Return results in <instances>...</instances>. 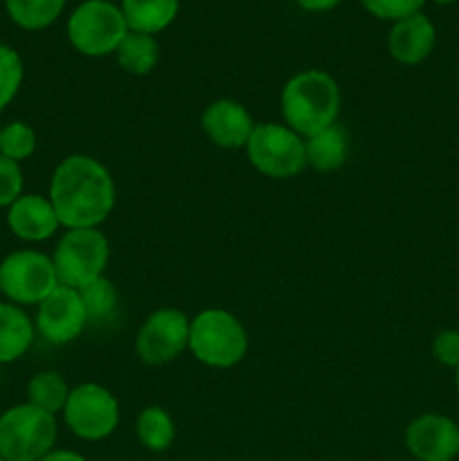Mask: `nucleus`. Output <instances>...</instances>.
Returning a JSON list of instances; mask_svg holds the SVG:
<instances>
[{"mask_svg": "<svg viewBox=\"0 0 459 461\" xmlns=\"http://www.w3.org/2000/svg\"><path fill=\"white\" fill-rule=\"evenodd\" d=\"M48 198L66 230L99 228L115 207V180L97 158L72 153L54 167Z\"/></svg>", "mask_w": 459, "mask_h": 461, "instance_id": "nucleus-1", "label": "nucleus"}, {"mask_svg": "<svg viewBox=\"0 0 459 461\" xmlns=\"http://www.w3.org/2000/svg\"><path fill=\"white\" fill-rule=\"evenodd\" d=\"M284 124L302 138L336 124L340 115V86L328 72L304 70L292 75L282 90Z\"/></svg>", "mask_w": 459, "mask_h": 461, "instance_id": "nucleus-2", "label": "nucleus"}, {"mask_svg": "<svg viewBox=\"0 0 459 461\" xmlns=\"http://www.w3.org/2000/svg\"><path fill=\"white\" fill-rule=\"evenodd\" d=\"M248 331L241 320L225 309H205L189 324V347L198 363L212 369H230L248 354Z\"/></svg>", "mask_w": 459, "mask_h": 461, "instance_id": "nucleus-3", "label": "nucleus"}, {"mask_svg": "<svg viewBox=\"0 0 459 461\" xmlns=\"http://www.w3.org/2000/svg\"><path fill=\"white\" fill-rule=\"evenodd\" d=\"M57 417L30 403L0 414V457L4 461H40L57 444Z\"/></svg>", "mask_w": 459, "mask_h": 461, "instance_id": "nucleus-4", "label": "nucleus"}, {"mask_svg": "<svg viewBox=\"0 0 459 461\" xmlns=\"http://www.w3.org/2000/svg\"><path fill=\"white\" fill-rule=\"evenodd\" d=\"M108 259H111V243L106 234L99 232V228L68 230L52 252L58 286L81 291L94 279L104 277Z\"/></svg>", "mask_w": 459, "mask_h": 461, "instance_id": "nucleus-5", "label": "nucleus"}, {"mask_svg": "<svg viewBox=\"0 0 459 461\" xmlns=\"http://www.w3.org/2000/svg\"><path fill=\"white\" fill-rule=\"evenodd\" d=\"M129 34V25L111 0H86L68 18V41L84 57H108Z\"/></svg>", "mask_w": 459, "mask_h": 461, "instance_id": "nucleus-6", "label": "nucleus"}, {"mask_svg": "<svg viewBox=\"0 0 459 461\" xmlns=\"http://www.w3.org/2000/svg\"><path fill=\"white\" fill-rule=\"evenodd\" d=\"M248 162L266 178H295L306 167L304 138L286 124H256L246 144Z\"/></svg>", "mask_w": 459, "mask_h": 461, "instance_id": "nucleus-7", "label": "nucleus"}, {"mask_svg": "<svg viewBox=\"0 0 459 461\" xmlns=\"http://www.w3.org/2000/svg\"><path fill=\"white\" fill-rule=\"evenodd\" d=\"M58 286L52 257L40 250H14L0 261V293L16 306H39Z\"/></svg>", "mask_w": 459, "mask_h": 461, "instance_id": "nucleus-8", "label": "nucleus"}, {"mask_svg": "<svg viewBox=\"0 0 459 461\" xmlns=\"http://www.w3.org/2000/svg\"><path fill=\"white\" fill-rule=\"evenodd\" d=\"M61 414L72 435L84 441H102L117 430L120 401L99 383H81L70 390Z\"/></svg>", "mask_w": 459, "mask_h": 461, "instance_id": "nucleus-9", "label": "nucleus"}, {"mask_svg": "<svg viewBox=\"0 0 459 461\" xmlns=\"http://www.w3.org/2000/svg\"><path fill=\"white\" fill-rule=\"evenodd\" d=\"M192 320L178 309H158L148 315L135 336V354L144 365H169L189 347Z\"/></svg>", "mask_w": 459, "mask_h": 461, "instance_id": "nucleus-10", "label": "nucleus"}, {"mask_svg": "<svg viewBox=\"0 0 459 461\" xmlns=\"http://www.w3.org/2000/svg\"><path fill=\"white\" fill-rule=\"evenodd\" d=\"M88 324L84 302L79 291L68 286H57L39 306H36L34 327L36 333L50 345H68L84 333Z\"/></svg>", "mask_w": 459, "mask_h": 461, "instance_id": "nucleus-11", "label": "nucleus"}, {"mask_svg": "<svg viewBox=\"0 0 459 461\" xmlns=\"http://www.w3.org/2000/svg\"><path fill=\"white\" fill-rule=\"evenodd\" d=\"M405 448L417 461H453L459 455V426L446 414H421L405 428Z\"/></svg>", "mask_w": 459, "mask_h": 461, "instance_id": "nucleus-12", "label": "nucleus"}, {"mask_svg": "<svg viewBox=\"0 0 459 461\" xmlns=\"http://www.w3.org/2000/svg\"><path fill=\"white\" fill-rule=\"evenodd\" d=\"M202 133L207 135L214 147L219 149H246L252 131H255V120L250 111L237 99H216L207 104L201 115Z\"/></svg>", "mask_w": 459, "mask_h": 461, "instance_id": "nucleus-13", "label": "nucleus"}, {"mask_svg": "<svg viewBox=\"0 0 459 461\" xmlns=\"http://www.w3.org/2000/svg\"><path fill=\"white\" fill-rule=\"evenodd\" d=\"M7 228L21 241L43 243L57 234L61 223L48 196L22 194L7 207Z\"/></svg>", "mask_w": 459, "mask_h": 461, "instance_id": "nucleus-14", "label": "nucleus"}, {"mask_svg": "<svg viewBox=\"0 0 459 461\" xmlns=\"http://www.w3.org/2000/svg\"><path fill=\"white\" fill-rule=\"evenodd\" d=\"M436 45V27L423 12L392 23L387 34V50L392 59L403 66H418L426 61Z\"/></svg>", "mask_w": 459, "mask_h": 461, "instance_id": "nucleus-15", "label": "nucleus"}, {"mask_svg": "<svg viewBox=\"0 0 459 461\" xmlns=\"http://www.w3.org/2000/svg\"><path fill=\"white\" fill-rule=\"evenodd\" d=\"M36 327L22 306L0 302V365L16 363L34 345Z\"/></svg>", "mask_w": 459, "mask_h": 461, "instance_id": "nucleus-16", "label": "nucleus"}, {"mask_svg": "<svg viewBox=\"0 0 459 461\" xmlns=\"http://www.w3.org/2000/svg\"><path fill=\"white\" fill-rule=\"evenodd\" d=\"M306 167H313L315 171L331 174L338 171L346 162L349 156V135L340 124H331L320 133L304 138Z\"/></svg>", "mask_w": 459, "mask_h": 461, "instance_id": "nucleus-17", "label": "nucleus"}, {"mask_svg": "<svg viewBox=\"0 0 459 461\" xmlns=\"http://www.w3.org/2000/svg\"><path fill=\"white\" fill-rule=\"evenodd\" d=\"M120 9L130 32L153 36L176 21L180 0H122Z\"/></svg>", "mask_w": 459, "mask_h": 461, "instance_id": "nucleus-18", "label": "nucleus"}, {"mask_svg": "<svg viewBox=\"0 0 459 461\" xmlns=\"http://www.w3.org/2000/svg\"><path fill=\"white\" fill-rule=\"evenodd\" d=\"M112 57L124 72L133 77H144L153 72V68L160 61V45H158L156 36L129 30Z\"/></svg>", "mask_w": 459, "mask_h": 461, "instance_id": "nucleus-19", "label": "nucleus"}, {"mask_svg": "<svg viewBox=\"0 0 459 461\" xmlns=\"http://www.w3.org/2000/svg\"><path fill=\"white\" fill-rule=\"evenodd\" d=\"M135 435L140 444L151 453H165L176 439V423L171 414L160 405H148L135 421Z\"/></svg>", "mask_w": 459, "mask_h": 461, "instance_id": "nucleus-20", "label": "nucleus"}, {"mask_svg": "<svg viewBox=\"0 0 459 461\" xmlns=\"http://www.w3.org/2000/svg\"><path fill=\"white\" fill-rule=\"evenodd\" d=\"M70 390L72 387H68V381L61 374L45 369V372L34 374L27 383V403L57 417L66 408Z\"/></svg>", "mask_w": 459, "mask_h": 461, "instance_id": "nucleus-21", "label": "nucleus"}, {"mask_svg": "<svg viewBox=\"0 0 459 461\" xmlns=\"http://www.w3.org/2000/svg\"><path fill=\"white\" fill-rule=\"evenodd\" d=\"M66 0H4L9 18L30 32L45 30L61 16Z\"/></svg>", "mask_w": 459, "mask_h": 461, "instance_id": "nucleus-22", "label": "nucleus"}, {"mask_svg": "<svg viewBox=\"0 0 459 461\" xmlns=\"http://www.w3.org/2000/svg\"><path fill=\"white\" fill-rule=\"evenodd\" d=\"M81 302H84L88 322H108L117 311V291L111 279L104 277L94 279L93 284L79 291Z\"/></svg>", "mask_w": 459, "mask_h": 461, "instance_id": "nucleus-23", "label": "nucleus"}, {"mask_svg": "<svg viewBox=\"0 0 459 461\" xmlns=\"http://www.w3.org/2000/svg\"><path fill=\"white\" fill-rule=\"evenodd\" d=\"M36 151V131L27 122L14 120L0 126V156L18 162L34 156Z\"/></svg>", "mask_w": 459, "mask_h": 461, "instance_id": "nucleus-24", "label": "nucleus"}, {"mask_svg": "<svg viewBox=\"0 0 459 461\" xmlns=\"http://www.w3.org/2000/svg\"><path fill=\"white\" fill-rule=\"evenodd\" d=\"M22 79H25V66L21 54L0 43V111H4L16 99Z\"/></svg>", "mask_w": 459, "mask_h": 461, "instance_id": "nucleus-25", "label": "nucleus"}, {"mask_svg": "<svg viewBox=\"0 0 459 461\" xmlns=\"http://www.w3.org/2000/svg\"><path fill=\"white\" fill-rule=\"evenodd\" d=\"M360 3L372 16L396 23L400 18L421 12L428 0H360Z\"/></svg>", "mask_w": 459, "mask_h": 461, "instance_id": "nucleus-26", "label": "nucleus"}, {"mask_svg": "<svg viewBox=\"0 0 459 461\" xmlns=\"http://www.w3.org/2000/svg\"><path fill=\"white\" fill-rule=\"evenodd\" d=\"M22 187H25V178H22L21 165L0 156V207L7 210L12 203H16L22 196Z\"/></svg>", "mask_w": 459, "mask_h": 461, "instance_id": "nucleus-27", "label": "nucleus"}, {"mask_svg": "<svg viewBox=\"0 0 459 461\" xmlns=\"http://www.w3.org/2000/svg\"><path fill=\"white\" fill-rule=\"evenodd\" d=\"M432 358L441 367H459V331L457 329H444L432 340Z\"/></svg>", "mask_w": 459, "mask_h": 461, "instance_id": "nucleus-28", "label": "nucleus"}, {"mask_svg": "<svg viewBox=\"0 0 459 461\" xmlns=\"http://www.w3.org/2000/svg\"><path fill=\"white\" fill-rule=\"evenodd\" d=\"M295 3L306 12H331L340 5V0H295Z\"/></svg>", "mask_w": 459, "mask_h": 461, "instance_id": "nucleus-29", "label": "nucleus"}, {"mask_svg": "<svg viewBox=\"0 0 459 461\" xmlns=\"http://www.w3.org/2000/svg\"><path fill=\"white\" fill-rule=\"evenodd\" d=\"M40 461H88L84 455L75 453V450H66V448H54L50 450Z\"/></svg>", "mask_w": 459, "mask_h": 461, "instance_id": "nucleus-30", "label": "nucleus"}, {"mask_svg": "<svg viewBox=\"0 0 459 461\" xmlns=\"http://www.w3.org/2000/svg\"><path fill=\"white\" fill-rule=\"evenodd\" d=\"M432 3H436V5H453V3H457V0H432Z\"/></svg>", "mask_w": 459, "mask_h": 461, "instance_id": "nucleus-31", "label": "nucleus"}, {"mask_svg": "<svg viewBox=\"0 0 459 461\" xmlns=\"http://www.w3.org/2000/svg\"><path fill=\"white\" fill-rule=\"evenodd\" d=\"M454 387H457V392H459V367L454 369Z\"/></svg>", "mask_w": 459, "mask_h": 461, "instance_id": "nucleus-32", "label": "nucleus"}, {"mask_svg": "<svg viewBox=\"0 0 459 461\" xmlns=\"http://www.w3.org/2000/svg\"><path fill=\"white\" fill-rule=\"evenodd\" d=\"M0 461H4V459H3V457H0Z\"/></svg>", "mask_w": 459, "mask_h": 461, "instance_id": "nucleus-33", "label": "nucleus"}]
</instances>
